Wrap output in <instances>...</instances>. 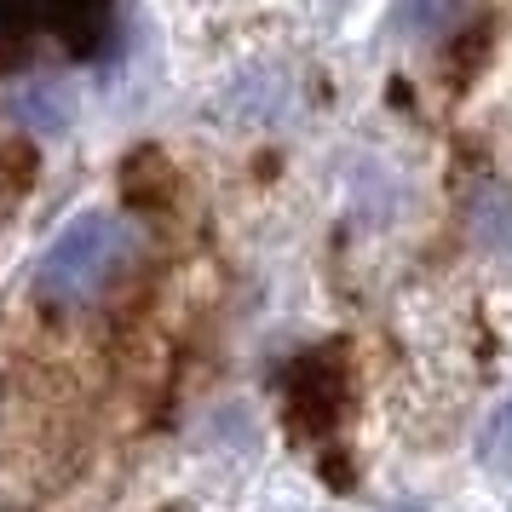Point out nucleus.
I'll use <instances>...</instances> for the list:
<instances>
[{"instance_id":"7ed1b4c3","label":"nucleus","mask_w":512,"mask_h":512,"mask_svg":"<svg viewBox=\"0 0 512 512\" xmlns=\"http://www.w3.org/2000/svg\"><path fill=\"white\" fill-rule=\"evenodd\" d=\"M340 403H346V369L334 351H317L288 369V415L300 420V432H328L340 420Z\"/></svg>"},{"instance_id":"20e7f679","label":"nucleus","mask_w":512,"mask_h":512,"mask_svg":"<svg viewBox=\"0 0 512 512\" xmlns=\"http://www.w3.org/2000/svg\"><path fill=\"white\" fill-rule=\"evenodd\" d=\"M478 461H484V472H495V478H512V403H501V409L484 420V432H478Z\"/></svg>"},{"instance_id":"f03ea898","label":"nucleus","mask_w":512,"mask_h":512,"mask_svg":"<svg viewBox=\"0 0 512 512\" xmlns=\"http://www.w3.org/2000/svg\"><path fill=\"white\" fill-rule=\"evenodd\" d=\"M104 24L110 0H0V70H24L41 52L87 58Z\"/></svg>"},{"instance_id":"f257e3e1","label":"nucleus","mask_w":512,"mask_h":512,"mask_svg":"<svg viewBox=\"0 0 512 512\" xmlns=\"http://www.w3.org/2000/svg\"><path fill=\"white\" fill-rule=\"evenodd\" d=\"M133 248H139V236H133L127 219H116V213H81L75 225L58 231V242H52L47 254H41V265H35V294L47 305L93 300L104 282L127 271Z\"/></svg>"},{"instance_id":"39448f33","label":"nucleus","mask_w":512,"mask_h":512,"mask_svg":"<svg viewBox=\"0 0 512 512\" xmlns=\"http://www.w3.org/2000/svg\"><path fill=\"white\" fill-rule=\"evenodd\" d=\"M449 12H455V0H397L392 24L409 29V35H432V29L449 24Z\"/></svg>"}]
</instances>
